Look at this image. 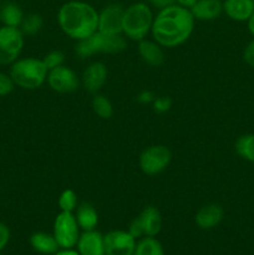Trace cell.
Wrapping results in <instances>:
<instances>
[{
  "mask_svg": "<svg viewBox=\"0 0 254 255\" xmlns=\"http://www.w3.org/2000/svg\"><path fill=\"white\" fill-rule=\"evenodd\" d=\"M224 218V209L217 203L206 204L197 212L194 222L201 229L216 228Z\"/></svg>",
  "mask_w": 254,
  "mask_h": 255,
  "instance_id": "15",
  "label": "cell"
},
{
  "mask_svg": "<svg viewBox=\"0 0 254 255\" xmlns=\"http://www.w3.org/2000/svg\"><path fill=\"white\" fill-rule=\"evenodd\" d=\"M125 9L121 5L110 4L99 12V26L97 31L102 34H122Z\"/></svg>",
  "mask_w": 254,
  "mask_h": 255,
  "instance_id": "12",
  "label": "cell"
},
{
  "mask_svg": "<svg viewBox=\"0 0 254 255\" xmlns=\"http://www.w3.org/2000/svg\"><path fill=\"white\" fill-rule=\"evenodd\" d=\"M138 54L141 59L146 62L149 66L158 67L163 65L164 62V52L162 50V46L157 44L156 41H151V40H141L138 41Z\"/></svg>",
  "mask_w": 254,
  "mask_h": 255,
  "instance_id": "18",
  "label": "cell"
},
{
  "mask_svg": "<svg viewBox=\"0 0 254 255\" xmlns=\"http://www.w3.org/2000/svg\"><path fill=\"white\" fill-rule=\"evenodd\" d=\"M22 20H24L22 10L20 9L19 5L14 4V2H6L0 9V21L5 26L20 27Z\"/></svg>",
  "mask_w": 254,
  "mask_h": 255,
  "instance_id": "21",
  "label": "cell"
},
{
  "mask_svg": "<svg viewBox=\"0 0 254 255\" xmlns=\"http://www.w3.org/2000/svg\"><path fill=\"white\" fill-rule=\"evenodd\" d=\"M106 255H133L136 238L128 231H111L104 236Z\"/></svg>",
  "mask_w": 254,
  "mask_h": 255,
  "instance_id": "11",
  "label": "cell"
},
{
  "mask_svg": "<svg viewBox=\"0 0 254 255\" xmlns=\"http://www.w3.org/2000/svg\"><path fill=\"white\" fill-rule=\"evenodd\" d=\"M234 148L241 158L254 163V133H246L238 137Z\"/></svg>",
  "mask_w": 254,
  "mask_h": 255,
  "instance_id": "22",
  "label": "cell"
},
{
  "mask_svg": "<svg viewBox=\"0 0 254 255\" xmlns=\"http://www.w3.org/2000/svg\"><path fill=\"white\" fill-rule=\"evenodd\" d=\"M10 241V229L6 224L0 222V252L5 249Z\"/></svg>",
  "mask_w": 254,
  "mask_h": 255,
  "instance_id": "30",
  "label": "cell"
},
{
  "mask_svg": "<svg viewBox=\"0 0 254 255\" xmlns=\"http://www.w3.org/2000/svg\"><path fill=\"white\" fill-rule=\"evenodd\" d=\"M133 255H164L163 247L154 237H143L136 244Z\"/></svg>",
  "mask_w": 254,
  "mask_h": 255,
  "instance_id": "23",
  "label": "cell"
},
{
  "mask_svg": "<svg viewBox=\"0 0 254 255\" xmlns=\"http://www.w3.org/2000/svg\"><path fill=\"white\" fill-rule=\"evenodd\" d=\"M107 67L104 62H92L81 76V84L86 91L97 94L107 81Z\"/></svg>",
  "mask_w": 254,
  "mask_h": 255,
  "instance_id": "13",
  "label": "cell"
},
{
  "mask_svg": "<svg viewBox=\"0 0 254 255\" xmlns=\"http://www.w3.org/2000/svg\"><path fill=\"white\" fill-rule=\"evenodd\" d=\"M243 59L251 67H254V40H252L246 46L243 52Z\"/></svg>",
  "mask_w": 254,
  "mask_h": 255,
  "instance_id": "31",
  "label": "cell"
},
{
  "mask_svg": "<svg viewBox=\"0 0 254 255\" xmlns=\"http://www.w3.org/2000/svg\"><path fill=\"white\" fill-rule=\"evenodd\" d=\"M46 82L52 91L59 94H71L79 89L81 81L74 70L61 65L47 72Z\"/></svg>",
  "mask_w": 254,
  "mask_h": 255,
  "instance_id": "10",
  "label": "cell"
},
{
  "mask_svg": "<svg viewBox=\"0 0 254 255\" xmlns=\"http://www.w3.org/2000/svg\"><path fill=\"white\" fill-rule=\"evenodd\" d=\"M30 246L35 252L44 255H54L60 249L54 234L35 232L30 237Z\"/></svg>",
  "mask_w": 254,
  "mask_h": 255,
  "instance_id": "19",
  "label": "cell"
},
{
  "mask_svg": "<svg viewBox=\"0 0 254 255\" xmlns=\"http://www.w3.org/2000/svg\"><path fill=\"white\" fill-rule=\"evenodd\" d=\"M162 229L161 212L154 206H147L142 209L141 213L131 222L128 227V233L133 238L143 237H156Z\"/></svg>",
  "mask_w": 254,
  "mask_h": 255,
  "instance_id": "7",
  "label": "cell"
},
{
  "mask_svg": "<svg viewBox=\"0 0 254 255\" xmlns=\"http://www.w3.org/2000/svg\"><path fill=\"white\" fill-rule=\"evenodd\" d=\"M247 26H248V31L251 32V35L254 36V12L251 15V17L247 20Z\"/></svg>",
  "mask_w": 254,
  "mask_h": 255,
  "instance_id": "35",
  "label": "cell"
},
{
  "mask_svg": "<svg viewBox=\"0 0 254 255\" xmlns=\"http://www.w3.org/2000/svg\"><path fill=\"white\" fill-rule=\"evenodd\" d=\"M191 12L194 20L211 21L219 17L223 11V2L221 0H197L191 7Z\"/></svg>",
  "mask_w": 254,
  "mask_h": 255,
  "instance_id": "16",
  "label": "cell"
},
{
  "mask_svg": "<svg viewBox=\"0 0 254 255\" xmlns=\"http://www.w3.org/2000/svg\"><path fill=\"white\" fill-rule=\"evenodd\" d=\"M194 17L191 10L178 4L161 9L152 24V36L162 47H177L191 37L194 29Z\"/></svg>",
  "mask_w": 254,
  "mask_h": 255,
  "instance_id": "1",
  "label": "cell"
},
{
  "mask_svg": "<svg viewBox=\"0 0 254 255\" xmlns=\"http://www.w3.org/2000/svg\"><path fill=\"white\" fill-rule=\"evenodd\" d=\"M54 237L61 249H74L80 238V227L74 213L60 212L54 222Z\"/></svg>",
  "mask_w": 254,
  "mask_h": 255,
  "instance_id": "8",
  "label": "cell"
},
{
  "mask_svg": "<svg viewBox=\"0 0 254 255\" xmlns=\"http://www.w3.org/2000/svg\"><path fill=\"white\" fill-rule=\"evenodd\" d=\"M57 22L64 34L79 41L97 31L99 12L87 2L72 0L60 7Z\"/></svg>",
  "mask_w": 254,
  "mask_h": 255,
  "instance_id": "2",
  "label": "cell"
},
{
  "mask_svg": "<svg viewBox=\"0 0 254 255\" xmlns=\"http://www.w3.org/2000/svg\"><path fill=\"white\" fill-rule=\"evenodd\" d=\"M151 7L144 2H136L125 9L122 34L134 41L146 39L153 24Z\"/></svg>",
  "mask_w": 254,
  "mask_h": 255,
  "instance_id": "4",
  "label": "cell"
},
{
  "mask_svg": "<svg viewBox=\"0 0 254 255\" xmlns=\"http://www.w3.org/2000/svg\"><path fill=\"white\" fill-rule=\"evenodd\" d=\"M154 99H156L154 94L152 91H148V90H143V91L139 92L136 97V100L139 102V104H144V105L152 104V102L154 101Z\"/></svg>",
  "mask_w": 254,
  "mask_h": 255,
  "instance_id": "32",
  "label": "cell"
},
{
  "mask_svg": "<svg viewBox=\"0 0 254 255\" xmlns=\"http://www.w3.org/2000/svg\"><path fill=\"white\" fill-rule=\"evenodd\" d=\"M54 255H80L77 253V251L74 249H61V251H57Z\"/></svg>",
  "mask_w": 254,
  "mask_h": 255,
  "instance_id": "36",
  "label": "cell"
},
{
  "mask_svg": "<svg viewBox=\"0 0 254 255\" xmlns=\"http://www.w3.org/2000/svg\"><path fill=\"white\" fill-rule=\"evenodd\" d=\"M15 84L12 82L10 75L0 72V96H7L14 90Z\"/></svg>",
  "mask_w": 254,
  "mask_h": 255,
  "instance_id": "29",
  "label": "cell"
},
{
  "mask_svg": "<svg viewBox=\"0 0 254 255\" xmlns=\"http://www.w3.org/2000/svg\"><path fill=\"white\" fill-rule=\"evenodd\" d=\"M126 46V39L122 34L109 35L96 31L86 39L79 40L75 46V52L81 59H86L96 54H119Z\"/></svg>",
  "mask_w": 254,
  "mask_h": 255,
  "instance_id": "5",
  "label": "cell"
},
{
  "mask_svg": "<svg viewBox=\"0 0 254 255\" xmlns=\"http://www.w3.org/2000/svg\"><path fill=\"white\" fill-rule=\"evenodd\" d=\"M172 161V152L163 144H153L142 151L138 164L146 176H156L163 172Z\"/></svg>",
  "mask_w": 254,
  "mask_h": 255,
  "instance_id": "6",
  "label": "cell"
},
{
  "mask_svg": "<svg viewBox=\"0 0 254 255\" xmlns=\"http://www.w3.org/2000/svg\"><path fill=\"white\" fill-rule=\"evenodd\" d=\"M24 47V34L20 27H0V65H11L19 59Z\"/></svg>",
  "mask_w": 254,
  "mask_h": 255,
  "instance_id": "9",
  "label": "cell"
},
{
  "mask_svg": "<svg viewBox=\"0 0 254 255\" xmlns=\"http://www.w3.org/2000/svg\"><path fill=\"white\" fill-rule=\"evenodd\" d=\"M197 0H176V2L181 6L187 7V9H191L194 4H196Z\"/></svg>",
  "mask_w": 254,
  "mask_h": 255,
  "instance_id": "34",
  "label": "cell"
},
{
  "mask_svg": "<svg viewBox=\"0 0 254 255\" xmlns=\"http://www.w3.org/2000/svg\"><path fill=\"white\" fill-rule=\"evenodd\" d=\"M57 204H59V208L61 212L74 213L77 208V194L72 189H65L60 194Z\"/></svg>",
  "mask_w": 254,
  "mask_h": 255,
  "instance_id": "26",
  "label": "cell"
},
{
  "mask_svg": "<svg viewBox=\"0 0 254 255\" xmlns=\"http://www.w3.org/2000/svg\"><path fill=\"white\" fill-rule=\"evenodd\" d=\"M172 105H173V101H172L171 97L168 96H159L154 99V101L152 102V109L156 114H166L169 110L172 109Z\"/></svg>",
  "mask_w": 254,
  "mask_h": 255,
  "instance_id": "28",
  "label": "cell"
},
{
  "mask_svg": "<svg viewBox=\"0 0 254 255\" xmlns=\"http://www.w3.org/2000/svg\"><path fill=\"white\" fill-rule=\"evenodd\" d=\"M75 218H76L80 229H82L84 232L94 231L99 224V213L95 207L89 203H82L81 206H77Z\"/></svg>",
  "mask_w": 254,
  "mask_h": 255,
  "instance_id": "20",
  "label": "cell"
},
{
  "mask_svg": "<svg viewBox=\"0 0 254 255\" xmlns=\"http://www.w3.org/2000/svg\"><path fill=\"white\" fill-rule=\"evenodd\" d=\"M148 1L151 2L154 7L161 10V9H164V7L169 6V5H173L174 2H176V0H148Z\"/></svg>",
  "mask_w": 254,
  "mask_h": 255,
  "instance_id": "33",
  "label": "cell"
},
{
  "mask_svg": "<svg viewBox=\"0 0 254 255\" xmlns=\"http://www.w3.org/2000/svg\"><path fill=\"white\" fill-rule=\"evenodd\" d=\"M0 255H1V254H0Z\"/></svg>",
  "mask_w": 254,
  "mask_h": 255,
  "instance_id": "37",
  "label": "cell"
},
{
  "mask_svg": "<svg viewBox=\"0 0 254 255\" xmlns=\"http://www.w3.org/2000/svg\"><path fill=\"white\" fill-rule=\"evenodd\" d=\"M44 26V20L39 14H30L24 16L20 30L24 35H36Z\"/></svg>",
  "mask_w": 254,
  "mask_h": 255,
  "instance_id": "25",
  "label": "cell"
},
{
  "mask_svg": "<svg viewBox=\"0 0 254 255\" xmlns=\"http://www.w3.org/2000/svg\"><path fill=\"white\" fill-rule=\"evenodd\" d=\"M91 106L95 115H97L100 119L109 120L114 116V106H112L111 101L104 95H95L94 99H92Z\"/></svg>",
  "mask_w": 254,
  "mask_h": 255,
  "instance_id": "24",
  "label": "cell"
},
{
  "mask_svg": "<svg viewBox=\"0 0 254 255\" xmlns=\"http://www.w3.org/2000/svg\"><path fill=\"white\" fill-rule=\"evenodd\" d=\"M49 70L45 66L42 59L24 57L12 62L9 75L15 86L24 90H36L46 82Z\"/></svg>",
  "mask_w": 254,
  "mask_h": 255,
  "instance_id": "3",
  "label": "cell"
},
{
  "mask_svg": "<svg viewBox=\"0 0 254 255\" xmlns=\"http://www.w3.org/2000/svg\"><path fill=\"white\" fill-rule=\"evenodd\" d=\"M223 11L234 21H247L254 12V0H226Z\"/></svg>",
  "mask_w": 254,
  "mask_h": 255,
  "instance_id": "17",
  "label": "cell"
},
{
  "mask_svg": "<svg viewBox=\"0 0 254 255\" xmlns=\"http://www.w3.org/2000/svg\"><path fill=\"white\" fill-rule=\"evenodd\" d=\"M42 61H44L46 69L52 70L55 67H59L61 65H64L65 62V55L64 52L60 51V50H54V51H50L42 57Z\"/></svg>",
  "mask_w": 254,
  "mask_h": 255,
  "instance_id": "27",
  "label": "cell"
},
{
  "mask_svg": "<svg viewBox=\"0 0 254 255\" xmlns=\"http://www.w3.org/2000/svg\"><path fill=\"white\" fill-rule=\"evenodd\" d=\"M76 248L80 255H106L104 236L96 229L80 234Z\"/></svg>",
  "mask_w": 254,
  "mask_h": 255,
  "instance_id": "14",
  "label": "cell"
}]
</instances>
